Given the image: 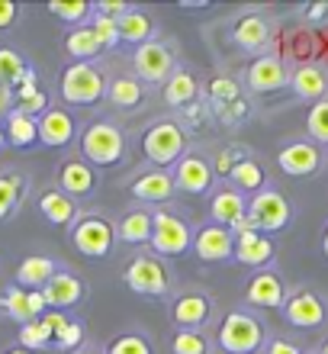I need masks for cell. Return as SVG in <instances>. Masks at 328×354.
Segmentation results:
<instances>
[{"instance_id": "cell-1", "label": "cell", "mask_w": 328, "mask_h": 354, "mask_svg": "<svg viewBox=\"0 0 328 354\" xmlns=\"http://www.w3.org/2000/svg\"><path fill=\"white\" fill-rule=\"evenodd\" d=\"M267 338V326L251 306H232L216 322L213 342L222 354H261Z\"/></svg>"}, {"instance_id": "cell-2", "label": "cell", "mask_w": 328, "mask_h": 354, "mask_svg": "<svg viewBox=\"0 0 328 354\" xmlns=\"http://www.w3.org/2000/svg\"><path fill=\"white\" fill-rule=\"evenodd\" d=\"M68 242L81 258H90V261H106L116 245H119V235H116V223H113L106 213H97V209H81V216L75 219V225L68 229Z\"/></svg>"}, {"instance_id": "cell-3", "label": "cell", "mask_w": 328, "mask_h": 354, "mask_svg": "<svg viewBox=\"0 0 328 354\" xmlns=\"http://www.w3.org/2000/svg\"><path fill=\"white\" fill-rule=\"evenodd\" d=\"M126 129L113 120H94L87 122V129H81L77 136V155L84 161H90L97 171L100 168H116L126 158Z\"/></svg>"}, {"instance_id": "cell-4", "label": "cell", "mask_w": 328, "mask_h": 354, "mask_svg": "<svg viewBox=\"0 0 328 354\" xmlns=\"http://www.w3.org/2000/svg\"><path fill=\"white\" fill-rule=\"evenodd\" d=\"M58 91H61V100L71 106H97L106 100L110 71L97 62H71L61 68Z\"/></svg>"}, {"instance_id": "cell-5", "label": "cell", "mask_w": 328, "mask_h": 354, "mask_svg": "<svg viewBox=\"0 0 328 354\" xmlns=\"http://www.w3.org/2000/svg\"><path fill=\"white\" fill-rule=\"evenodd\" d=\"M122 283L139 293V297L148 299H171L174 290H177V280H174V270L168 268L164 258H158L155 252H139L132 254V261L122 270Z\"/></svg>"}, {"instance_id": "cell-6", "label": "cell", "mask_w": 328, "mask_h": 354, "mask_svg": "<svg viewBox=\"0 0 328 354\" xmlns=\"http://www.w3.org/2000/svg\"><path fill=\"white\" fill-rule=\"evenodd\" d=\"M187 151V126L180 120H155L142 136V155L158 171H171Z\"/></svg>"}, {"instance_id": "cell-7", "label": "cell", "mask_w": 328, "mask_h": 354, "mask_svg": "<svg viewBox=\"0 0 328 354\" xmlns=\"http://www.w3.org/2000/svg\"><path fill=\"white\" fill-rule=\"evenodd\" d=\"M193 225L187 223V216H180L171 206H158L155 209V229H151V245L148 252L158 258H180V254L193 252Z\"/></svg>"}, {"instance_id": "cell-8", "label": "cell", "mask_w": 328, "mask_h": 354, "mask_svg": "<svg viewBox=\"0 0 328 354\" xmlns=\"http://www.w3.org/2000/svg\"><path fill=\"white\" fill-rule=\"evenodd\" d=\"M168 319L174 328H197L206 332L216 322V299L203 287H177L168 299Z\"/></svg>"}, {"instance_id": "cell-9", "label": "cell", "mask_w": 328, "mask_h": 354, "mask_svg": "<svg viewBox=\"0 0 328 354\" xmlns=\"http://www.w3.org/2000/svg\"><path fill=\"white\" fill-rule=\"evenodd\" d=\"M280 313L287 319V326L296 332H316L328 322V299L316 287L300 283V287H290Z\"/></svg>"}, {"instance_id": "cell-10", "label": "cell", "mask_w": 328, "mask_h": 354, "mask_svg": "<svg viewBox=\"0 0 328 354\" xmlns=\"http://www.w3.org/2000/svg\"><path fill=\"white\" fill-rule=\"evenodd\" d=\"M248 219H251V225L258 232L277 239L280 232L290 229L293 206L280 187H267V190H261V194H254L251 200H248Z\"/></svg>"}, {"instance_id": "cell-11", "label": "cell", "mask_w": 328, "mask_h": 354, "mask_svg": "<svg viewBox=\"0 0 328 354\" xmlns=\"http://www.w3.org/2000/svg\"><path fill=\"white\" fill-rule=\"evenodd\" d=\"M174 68H177V55L164 39H151L132 52V75L148 87H164L168 77L174 75Z\"/></svg>"}, {"instance_id": "cell-12", "label": "cell", "mask_w": 328, "mask_h": 354, "mask_svg": "<svg viewBox=\"0 0 328 354\" xmlns=\"http://www.w3.org/2000/svg\"><path fill=\"white\" fill-rule=\"evenodd\" d=\"M273 39V19L267 17V10L251 7L242 10L238 17L232 19L229 26V42H232L238 52H248V55H264V48L271 46Z\"/></svg>"}, {"instance_id": "cell-13", "label": "cell", "mask_w": 328, "mask_h": 354, "mask_svg": "<svg viewBox=\"0 0 328 354\" xmlns=\"http://www.w3.org/2000/svg\"><path fill=\"white\" fill-rule=\"evenodd\" d=\"M174 174V184H177V194L187 196H206L216 190V171H213V161L209 155H203L200 149H190L184 158L171 168Z\"/></svg>"}, {"instance_id": "cell-14", "label": "cell", "mask_w": 328, "mask_h": 354, "mask_svg": "<svg viewBox=\"0 0 328 354\" xmlns=\"http://www.w3.org/2000/svg\"><path fill=\"white\" fill-rule=\"evenodd\" d=\"M277 168L287 177H316L325 168V149H319L309 139H290L277 151Z\"/></svg>"}, {"instance_id": "cell-15", "label": "cell", "mask_w": 328, "mask_h": 354, "mask_svg": "<svg viewBox=\"0 0 328 354\" xmlns=\"http://www.w3.org/2000/svg\"><path fill=\"white\" fill-rule=\"evenodd\" d=\"M244 91L251 93H277L283 87H290V68L277 52H264V55L251 58V65L244 68Z\"/></svg>"}, {"instance_id": "cell-16", "label": "cell", "mask_w": 328, "mask_h": 354, "mask_svg": "<svg viewBox=\"0 0 328 354\" xmlns=\"http://www.w3.org/2000/svg\"><path fill=\"white\" fill-rule=\"evenodd\" d=\"M174 194H177V184H174V174H171V171L148 168L129 180V196L139 206H148V209L168 206L171 200H174Z\"/></svg>"}, {"instance_id": "cell-17", "label": "cell", "mask_w": 328, "mask_h": 354, "mask_svg": "<svg viewBox=\"0 0 328 354\" xmlns=\"http://www.w3.org/2000/svg\"><path fill=\"white\" fill-rule=\"evenodd\" d=\"M287 293H290V287H287V280L277 268L254 270L244 283V303L251 309H283Z\"/></svg>"}, {"instance_id": "cell-18", "label": "cell", "mask_w": 328, "mask_h": 354, "mask_svg": "<svg viewBox=\"0 0 328 354\" xmlns=\"http://www.w3.org/2000/svg\"><path fill=\"white\" fill-rule=\"evenodd\" d=\"M97 184H100V174L90 161H84L81 155H68L55 171V187L65 190L71 200H87V196L97 194Z\"/></svg>"}, {"instance_id": "cell-19", "label": "cell", "mask_w": 328, "mask_h": 354, "mask_svg": "<svg viewBox=\"0 0 328 354\" xmlns=\"http://www.w3.org/2000/svg\"><path fill=\"white\" fill-rule=\"evenodd\" d=\"M0 313L7 319H13L17 326H26V322H36L48 313L46 293L42 290H23L17 283H10L3 293H0Z\"/></svg>"}, {"instance_id": "cell-20", "label": "cell", "mask_w": 328, "mask_h": 354, "mask_svg": "<svg viewBox=\"0 0 328 354\" xmlns=\"http://www.w3.org/2000/svg\"><path fill=\"white\" fill-rule=\"evenodd\" d=\"M244 219H248V196L232 184H216V190L209 194V223L235 232Z\"/></svg>"}, {"instance_id": "cell-21", "label": "cell", "mask_w": 328, "mask_h": 354, "mask_svg": "<svg viewBox=\"0 0 328 354\" xmlns=\"http://www.w3.org/2000/svg\"><path fill=\"white\" fill-rule=\"evenodd\" d=\"M77 139V120L65 103H52L39 116V145L46 149H68Z\"/></svg>"}, {"instance_id": "cell-22", "label": "cell", "mask_w": 328, "mask_h": 354, "mask_svg": "<svg viewBox=\"0 0 328 354\" xmlns=\"http://www.w3.org/2000/svg\"><path fill=\"white\" fill-rule=\"evenodd\" d=\"M273 258H277V239H273V235H264V232H258V229L235 235L232 261H238L242 268L267 270L273 264Z\"/></svg>"}, {"instance_id": "cell-23", "label": "cell", "mask_w": 328, "mask_h": 354, "mask_svg": "<svg viewBox=\"0 0 328 354\" xmlns=\"http://www.w3.org/2000/svg\"><path fill=\"white\" fill-rule=\"evenodd\" d=\"M46 303L48 309H58V313H68V309H77L81 303L87 299V280L77 274V270L71 268H61L52 277V283H48L46 290Z\"/></svg>"}, {"instance_id": "cell-24", "label": "cell", "mask_w": 328, "mask_h": 354, "mask_svg": "<svg viewBox=\"0 0 328 354\" xmlns=\"http://www.w3.org/2000/svg\"><path fill=\"white\" fill-rule=\"evenodd\" d=\"M193 254L206 264H219V261H232L235 254V235L229 229L216 223H203L193 232Z\"/></svg>"}, {"instance_id": "cell-25", "label": "cell", "mask_w": 328, "mask_h": 354, "mask_svg": "<svg viewBox=\"0 0 328 354\" xmlns=\"http://www.w3.org/2000/svg\"><path fill=\"white\" fill-rule=\"evenodd\" d=\"M42 326L52 332V348L58 351H77L81 345H87V326L75 313H58V309H48L42 316Z\"/></svg>"}, {"instance_id": "cell-26", "label": "cell", "mask_w": 328, "mask_h": 354, "mask_svg": "<svg viewBox=\"0 0 328 354\" xmlns=\"http://www.w3.org/2000/svg\"><path fill=\"white\" fill-rule=\"evenodd\" d=\"M151 229H155V209L139 206V203L129 206V209L116 219V235H119V242L132 245V248L151 245Z\"/></svg>"}, {"instance_id": "cell-27", "label": "cell", "mask_w": 328, "mask_h": 354, "mask_svg": "<svg viewBox=\"0 0 328 354\" xmlns=\"http://www.w3.org/2000/svg\"><path fill=\"white\" fill-rule=\"evenodd\" d=\"M39 213H42V219H46L48 225H55V229H71L75 219L81 216V206H77V200H71L65 190H58V187L52 184L39 194Z\"/></svg>"}, {"instance_id": "cell-28", "label": "cell", "mask_w": 328, "mask_h": 354, "mask_svg": "<svg viewBox=\"0 0 328 354\" xmlns=\"http://www.w3.org/2000/svg\"><path fill=\"white\" fill-rule=\"evenodd\" d=\"M290 91L300 97L302 103H319L328 100V68L306 62V65L290 71Z\"/></svg>"}, {"instance_id": "cell-29", "label": "cell", "mask_w": 328, "mask_h": 354, "mask_svg": "<svg viewBox=\"0 0 328 354\" xmlns=\"http://www.w3.org/2000/svg\"><path fill=\"white\" fill-rule=\"evenodd\" d=\"M200 93H203V84H200V77L190 71L187 65H177L174 68V75L168 77V84L161 87V97L168 103L171 110H187L193 103L200 100Z\"/></svg>"}, {"instance_id": "cell-30", "label": "cell", "mask_w": 328, "mask_h": 354, "mask_svg": "<svg viewBox=\"0 0 328 354\" xmlns=\"http://www.w3.org/2000/svg\"><path fill=\"white\" fill-rule=\"evenodd\" d=\"M61 268H65V264L58 261V258H52V254H29V258H23L17 268V287L46 290Z\"/></svg>"}, {"instance_id": "cell-31", "label": "cell", "mask_w": 328, "mask_h": 354, "mask_svg": "<svg viewBox=\"0 0 328 354\" xmlns=\"http://www.w3.org/2000/svg\"><path fill=\"white\" fill-rule=\"evenodd\" d=\"M29 196V174L17 168L0 171V223H7L19 213V206Z\"/></svg>"}, {"instance_id": "cell-32", "label": "cell", "mask_w": 328, "mask_h": 354, "mask_svg": "<svg viewBox=\"0 0 328 354\" xmlns=\"http://www.w3.org/2000/svg\"><path fill=\"white\" fill-rule=\"evenodd\" d=\"M225 184H232L235 190H242L251 200L254 194H261V190L271 187V177H267V168H264V161L258 155H248V158H242L232 168V174L225 177Z\"/></svg>"}, {"instance_id": "cell-33", "label": "cell", "mask_w": 328, "mask_h": 354, "mask_svg": "<svg viewBox=\"0 0 328 354\" xmlns=\"http://www.w3.org/2000/svg\"><path fill=\"white\" fill-rule=\"evenodd\" d=\"M13 100H17V110L26 113V116H32V120H39V116L52 106L48 91L39 84V71H36V68H29L26 75H23V81L13 87Z\"/></svg>"}, {"instance_id": "cell-34", "label": "cell", "mask_w": 328, "mask_h": 354, "mask_svg": "<svg viewBox=\"0 0 328 354\" xmlns=\"http://www.w3.org/2000/svg\"><path fill=\"white\" fill-rule=\"evenodd\" d=\"M119 26V39L122 42H129V46H145V42H151V39H158L155 32H158V23H155V13L145 7H135L132 3L129 13L116 23Z\"/></svg>"}, {"instance_id": "cell-35", "label": "cell", "mask_w": 328, "mask_h": 354, "mask_svg": "<svg viewBox=\"0 0 328 354\" xmlns=\"http://www.w3.org/2000/svg\"><path fill=\"white\" fill-rule=\"evenodd\" d=\"M148 97V84H142L135 75H119L110 77V91H106V103L113 110H139Z\"/></svg>"}, {"instance_id": "cell-36", "label": "cell", "mask_w": 328, "mask_h": 354, "mask_svg": "<svg viewBox=\"0 0 328 354\" xmlns=\"http://www.w3.org/2000/svg\"><path fill=\"white\" fill-rule=\"evenodd\" d=\"M65 55L71 62H97V58L104 55V46H100V39L90 26H77V29H68L65 32Z\"/></svg>"}, {"instance_id": "cell-37", "label": "cell", "mask_w": 328, "mask_h": 354, "mask_svg": "<svg viewBox=\"0 0 328 354\" xmlns=\"http://www.w3.org/2000/svg\"><path fill=\"white\" fill-rule=\"evenodd\" d=\"M3 132H7V145H13V149H32V145H39V120H32V116H26V113L13 110L3 120Z\"/></svg>"}, {"instance_id": "cell-38", "label": "cell", "mask_w": 328, "mask_h": 354, "mask_svg": "<svg viewBox=\"0 0 328 354\" xmlns=\"http://www.w3.org/2000/svg\"><path fill=\"white\" fill-rule=\"evenodd\" d=\"M203 97H206L209 110L229 106V103H235V100H242L244 97V84L242 81H235V77H229V75H216L203 84Z\"/></svg>"}, {"instance_id": "cell-39", "label": "cell", "mask_w": 328, "mask_h": 354, "mask_svg": "<svg viewBox=\"0 0 328 354\" xmlns=\"http://www.w3.org/2000/svg\"><path fill=\"white\" fill-rule=\"evenodd\" d=\"M46 10H48V13H52L55 19H61L68 29L90 26V19H94V3H90V0H71V3L52 0V3H46Z\"/></svg>"}, {"instance_id": "cell-40", "label": "cell", "mask_w": 328, "mask_h": 354, "mask_svg": "<svg viewBox=\"0 0 328 354\" xmlns=\"http://www.w3.org/2000/svg\"><path fill=\"white\" fill-rule=\"evenodd\" d=\"M104 354H155V342L142 328H126L106 342Z\"/></svg>"}, {"instance_id": "cell-41", "label": "cell", "mask_w": 328, "mask_h": 354, "mask_svg": "<svg viewBox=\"0 0 328 354\" xmlns=\"http://www.w3.org/2000/svg\"><path fill=\"white\" fill-rule=\"evenodd\" d=\"M171 351L174 354H213L216 351V342L206 332H197V328H174Z\"/></svg>"}, {"instance_id": "cell-42", "label": "cell", "mask_w": 328, "mask_h": 354, "mask_svg": "<svg viewBox=\"0 0 328 354\" xmlns=\"http://www.w3.org/2000/svg\"><path fill=\"white\" fill-rule=\"evenodd\" d=\"M29 68L32 65L26 62L23 52H17L13 46H0V87H10V91H13Z\"/></svg>"}, {"instance_id": "cell-43", "label": "cell", "mask_w": 328, "mask_h": 354, "mask_svg": "<svg viewBox=\"0 0 328 354\" xmlns=\"http://www.w3.org/2000/svg\"><path fill=\"white\" fill-rule=\"evenodd\" d=\"M248 155H254L248 145H242V142H229V145H219V151L213 155V171H216V180L219 184H225V177L232 174V168L238 165L242 158H248Z\"/></svg>"}, {"instance_id": "cell-44", "label": "cell", "mask_w": 328, "mask_h": 354, "mask_svg": "<svg viewBox=\"0 0 328 354\" xmlns=\"http://www.w3.org/2000/svg\"><path fill=\"white\" fill-rule=\"evenodd\" d=\"M306 139L319 149H328V100L312 103L306 110Z\"/></svg>"}, {"instance_id": "cell-45", "label": "cell", "mask_w": 328, "mask_h": 354, "mask_svg": "<svg viewBox=\"0 0 328 354\" xmlns=\"http://www.w3.org/2000/svg\"><path fill=\"white\" fill-rule=\"evenodd\" d=\"M17 345H23V348H29V351L42 354V351H48V348H52V332L42 326V319H36V322H26V326H19Z\"/></svg>"}, {"instance_id": "cell-46", "label": "cell", "mask_w": 328, "mask_h": 354, "mask_svg": "<svg viewBox=\"0 0 328 354\" xmlns=\"http://www.w3.org/2000/svg\"><path fill=\"white\" fill-rule=\"evenodd\" d=\"M90 29L97 32V39H100V46H104V52H113V48L119 46V26H116V19H104V17H94L90 19Z\"/></svg>"}, {"instance_id": "cell-47", "label": "cell", "mask_w": 328, "mask_h": 354, "mask_svg": "<svg viewBox=\"0 0 328 354\" xmlns=\"http://www.w3.org/2000/svg\"><path fill=\"white\" fill-rule=\"evenodd\" d=\"M248 113H251V106H248V103H244V97H242V100L229 103V106H216V110H213V116H216L219 122H225V126H238V122L248 120Z\"/></svg>"}, {"instance_id": "cell-48", "label": "cell", "mask_w": 328, "mask_h": 354, "mask_svg": "<svg viewBox=\"0 0 328 354\" xmlns=\"http://www.w3.org/2000/svg\"><path fill=\"white\" fill-rule=\"evenodd\" d=\"M132 3H126V0H97L94 3V17H104V19H116L119 23L126 13H129Z\"/></svg>"}, {"instance_id": "cell-49", "label": "cell", "mask_w": 328, "mask_h": 354, "mask_svg": "<svg viewBox=\"0 0 328 354\" xmlns=\"http://www.w3.org/2000/svg\"><path fill=\"white\" fill-rule=\"evenodd\" d=\"M261 354H306V351H302V345H300V342H293V338H287V335H271Z\"/></svg>"}, {"instance_id": "cell-50", "label": "cell", "mask_w": 328, "mask_h": 354, "mask_svg": "<svg viewBox=\"0 0 328 354\" xmlns=\"http://www.w3.org/2000/svg\"><path fill=\"white\" fill-rule=\"evenodd\" d=\"M302 19L309 26H325L328 23V3H306L302 7Z\"/></svg>"}, {"instance_id": "cell-51", "label": "cell", "mask_w": 328, "mask_h": 354, "mask_svg": "<svg viewBox=\"0 0 328 354\" xmlns=\"http://www.w3.org/2000/svg\"><path fill=\"white\" fill-rule=\"evenodd\" d=\"M23 17V7L13 0H0V29H10L17 19Z\"/></svg>"}, {"instance_id": "cell-52", "label": "cell", "mask_w": 328, "mask_h": 354, "mask_svg": "<svg viewBox=\"0 0 328 354\" xmlns=\"http://www.w3.org/2000/svg\"><path fill=\"white\" fill-rule=\"evenodd\" d=\"M17 110V100H13V91L10 87H0V122L7 120L10 113Z\"/></svg>"}, {"instance_id": "cell-53", "label": "cell", "mask_w": 328, "mask_h": 354, "mask_svg": "<svg viewBox=\"0 0 328 354\" xmlns=\"http://www.w3.org/2000/svg\"><path fill=\"white\" fill-rule=\"evenodd\" d=\"M71 354H104V348H97V345H90V342H87V345H81L77 351H71Z\"/></svg>"}, {"instance_id": "cell-54", "label": "cell", "mask_w": 328, "mask_h": 354, "mask_svg": "<svg viewBox=\"0 0 328 354\" xmlns=\"http://www.w3.org/2000/svg\"><path fill=\"white\" fill-rule=\"evenodd\" d=\"M0 354H36V351H29V348H23V345H10V348H3Z\"/></svg>"}, {"instance_id": "cell-55", "label": "cell", "mask_w": 328, "mask_h": 354, "mask_svg": "<svg viewBox=\"0 0 328 354\" xmlns=\"http://www.w3.org/2000/svg\"><path fill=\"white\" fill-rule=\"evenodd\" d=\"M180 10H209V0H200V3H180Z\"/></svg>"}, {"instance_id": "cell-56", "label": "cell", "mask_w": 328, "mask_h": 354, "mask_svg": "<svg viewBox=\"0 0 328 354\" xmlns=\"http://www.w3.org/2000/svg\"><path fill=\"white\" fill-rule=\"evenodd\" d=\"M322 254H325V261H328V225H325V232H322Z\"/></svg>"}, {"instance_id": "cell-57", "label": "cell", "mask_w": 328, "mask_h": 354, "mask_svg": "<svg viewBox=\"0 0 328 354\" xmlns=\"http://www.w3.org/2000/svg\"><path fill=\"white\" fill-rule=\"evenodd\" d=\"M316 351H319V354H328V335H325V338H322V345H319V348H316Z\"/></svg>"}, {"instance_id": "cell-58", "label": "cell", "mask_w": 328, "mask_h": 354, "mask_svg": "<svg viewBox=\"0 0 328 354\" xmlns=\"http://www.w3.org/2000/svg\"><path fill=\"white\" fill-rule=\"evenodd\" d=\"M7 145V132H3V122H0V149Z\"/></svg>"}, {"instance_id": "cell-59", "label": "cell", "mask_w": 328, "mask_h": 354, "mask_svg": "<svg viewBox=\"0 0 328 354\" xmlns=\"http://www.w3.org/2000/svg\"><path fill=\"white\" fill-rule=\"evenodd\" d=\"M309 354H319V351H309Z\"/></svg>"}]
</instances>
